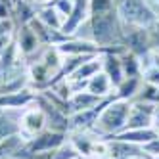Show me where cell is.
Returning <instances> with one entry per match:
<instances>
[{
	"instance_id": "obj_2",
	"label": "cell",
	"mask_w": 159,
	"mask_h": 159,
	"mask_svg": "<svg viewBox=\"0 0 159 159\" xmlns=\"http://www.w3.org/2000/svg\"><path fill=\"white\" fill-rule=\"evenodd\" d=\"M117 12L123 23L150 29L159 19L150 0H117Z\"/></svg>"
},
{
	"instance_id": "obj_30",
	"label": "cell",
	"mask_w": 159,
	"mask_h": 159,
	"mask_svg": "<svg viewBox=\"0 0 159 159\" xmlns=\"http://www.w3.org/2000/svg\"><path fill=\"white\" fill-rule=\"evenodd\" d=\"M150 4L153 6V10L157 12V16H159V0H150Z\"/></svg>"
},
{
	"instance_id": "obj_33",
	"label": "cell",
	"mask_w": 159,
	"mask_h": 159,
	"mask_svg": "<svg viewBox=\"0 0 159 159\" xmlns=\"http://www.w3.org/2000/svg\"><path fill=\"white\" fill-rule=\"evenodd\" d=\"M12 159H27V157H12Z\"/></svg>"
},
{
	"instance_id": "obj_18",
	"label": "cell",
	"mask_w": 159,
	"mask_h": 159,
	"mask_svg": "<svg viewBox=\"0 0 159 159\" xmlns=\"http://www.w3.org/2000/svg\"><path fill=\"white\" fill-rule=\"evenodd\" d=\"M37 12H39V8L31 2V0H16V4H14V21H16V25H27L31 19H35L37 17Z\"/></svg>"
},
{
	"instance_id": "obj_11",
	"label": "cell",
	"mask_w": 159,
	"mask_h": 159,
	"mask_svg": "<svg viewBox=\"0 0 159 159\" xmlns=\"http://www.w3.org/2000/svg\"><path fill=\"white\" fill-rule=\"evenodd\" d=\"M106 98H100L92 92H88V90H79V92H73L69 102H67V107H69V117L73 115V113H79V111H84V109H90L98 106L100 102H104Z\"/></svg>"
},
{
	"instance_id": "obj_24",
	"label": "cell",
	"mask_w": 159,
	"mask_h": 159,
	"mask_svg": "<svg viewBox=\"0 0 159 159\" xmlns=\"http://www.w3.org/2000/svg\"><path fill=\"white\" fill-rule=\"evenodd\" d=\"M142 83L150 86H159V69L155 65H148L142 69Z\"/></svg>"
},
{
	"instance_id": "obj_32",
	"label": "cell",
	"mask_w": 159,
	"mask_h": 159,
	"mask_svg": "<svg viewBox=\"0 0 159 159\" xmlns=\"http://www.w3.org/2000/svg\"><path fill=\"white\" fill-rule=\"evenodd\" d=\"M111 159H130V157H111Z\"/></svg>"
},
{
	"instance_id": "obj_29",
	"label": "cell",
	"mask_w": 159,
	"mask_h": 159,
	"mask_svg": "<svg viewBox=\"0 0 159 159\" xmlns=\"http://www.w3.org/2000/svg\"><path fill=\"white\" fill-rule=\"evenodd\" d=\"M150 61H152V65H155L159 69V52H152L150 54Z\"/></svg>"
},
{
	"instance_id": "obj_25",
	"label": "cell",
	"mask_w": 159,
	"mask_h": 159,
	"mask_svg": "<svg viewBox=\"0 0 159 159\" xmlns=\"http://www.w3.org/2000/svg\"><path fill=\"white\" fill-rule=\"evenodd\" d=\"M144 152L152 157H159V134H157V138H153L152 142H148L144 146Z\"/></svg>"
},
{
	"instance_id": "obj_21",
	"label": "cell",
	"mask_w": 159,
	"mask_h": 159,
	"mask_svg": "<svg viewBox=\"0 0 159 159\" xmlns=\"http://www.w3.org/2000/svg\"><path fill=\"white\" fill-rule=\"evenodd\" d=\"M119 58H121V65H123L125 79L142 77V60L138 58V56H134L132 52H123Z\"/></svg>"
},
{
	"instance_id": "obj_8",
	"label": "cell",
	"mask_w": 159,
	"mask_h": 159,
	"mask_svg": "<svg viewBox=\"0 0 159 159\" xmlns=\"http://www.w3.org/2000/svg\"><path fill=\"white\" fill-rule=\"evenodd\" d=\"M153 107H155V104L132 100L125 130L127 129H148V127H153Z\"/></svg>"
},
{
	"instance_id": "obj_14",
	"label": "cell",
	"mask_w": 159,
	"mask_h": 159,
	"mask_svg": "<svg viewBox=\"0 0 159 159\" xmlns=\"http://www.w3.org/2000/svg\"><path fill=\"white\" fill-rule=\"evenodd\" d=\"M109 140V148H111V157H140L144 155V146L132 144L127 140H119V138H107Z\"/></svg>"
},
{
	"instance_id": "obj_10",
	"label": "cell",
	"mask_w": 159,
	"mask_h": 159,
	"mask_svg": "<svg viewBox=\"0 0 159 159\" xmlns=\"http://www.w3.org/2000/svg\"><path fill=\"white\" fill-rule=\"evenodd\" d=\"M29 27L35 31V35L39 37L42 46H60V44H63L69 39H73V37H67L61 29H52L48 25H44L42 21H39L37 17L29 21Z\"/></svg>"
},
{
	"instance_id": "obj_9",
	"label": "cell",
	"mask_w": 159,
	"mask_h": 159,
	"mask_svg": "<svg viewBox=\"0 0 159 159\" xmlns=\"http://www.w3.org/2000/svg\"><path fill=\"white\" fill-rule=\"evenodd\" d=\"M88 16H90V0H73V8L69 16L65 17L61 31L67 37H75V33L88 21Z\"/></svg>"
},
{
	"instance_id": "obj_3",
	"label": "cell",
	"mask_w": 159,
	"mask_h": 159,
	"mask_svg": "<svg viewBox=\"0 0 159 159\" xmlns=\"http://www.w3.org/2000/svg\"><path fill=\"white\" fill-rule=\"evenodd\" d=\"M69 138V132H60V130H52V129H44L42 132L31 136V138H25V146L21 150L19 157H27L31 159L33 155L42 153V152H50L56 150L67 142Z\"/></svg>"
},
{
	"instance_id": "obj_36",
	"label": "cell",
	"mask_w": 159,
	"mask_h": 159,
	"mask_svg": "<svg viewBox=\"0 0 159 159\" xmlns=\"http://www.w3.org/2000/svg\"><path fill=\"white\" fill-rule=\"evenodd\" d=\"M0 83H2V81H0Z\"/></svg>"
},
{
	"instance_id": "obj_35",
	"label": "cell",
	"mask_w": 159,
	"mask_h": 159,
	"mask_svg": "<svg viewBox=\"0 0 159 159\" xmlns=\"http://www.w3.org/2000/svg\"><path fill=\"white\" fill-rule=\"evenodd\" d=\"M153 159H159V157H153Z\"/></svg>"
},
{
	"instance_id": "obj_23",
	"label": "cell",
	"mask_w": 159,
	"mask_h": 159,
	"mask_svg": "<svg viewBox=\"0 0 159 159\" xmlns=\"http://www.w3.org/2000/svg\"><path fill=\"white\" fill-rule=\"evenodd\" d=\"M134 100L148 102V104H159V86H150V84L142 83V86H140Z\"/></svg>"
},
{
	"instance_id": "obj_15",
	"label": "cell",
	"mask_w": 159,
	"mask_h": 159,
	"mask_svg": "<svg viewBox=\"0 0 159 159\" xmlns=\"http://www.w3.org/2000/svg\"><path fill=\"white\" fill-rule=\"evenodd\" d=\"M86 90L92 92V94H96V96H100V98H109V96H113V92H115V86L111 84L109 77L104 71H98L94 77L88 79Z\"/></svg>"
},
{
	"instance_id": "obj_16",
	"label": "cell",
	"mask_w": 159,
	"mask_h": 159,
	"mask_svg": "<svg viewBox=\"0 0 159 159\" xmlns=\"http://www.w3.org/2000/svg\"><path fill=\"white\" fill-rule=\"evenodd\" d=\"M19 109H4L0 111V140L19 132Z\"/></svg>"
},
{
	"instance_id": "obj_17",
	"label": "cell",
	"mask_w": 159,
	"mask_h": 159,
	"mask_svg": "<svg viewBox=\"0 0 159 159\" xmlns=\"http://www.w3.org/2000/svg\"><path fill=\"white\" fill-rule=\"evenodd\" d=\"M25 146V136L17 132L12 134L8 138L0 140V159H12V157H19L21 150Z\"/></svg>"
},
{
	"instance_id": "obj_31",
	"label": "cell",
	"mask_w": 159,
	"mask_h": 159,
	"mask_svg": "<svg viewBox=\"0 0 159 159\" xmlns=\"http://www.w3.org/2000/svg\"><path fill=\"white\" fill-rule=\"evenodd\" d=\"M134 159H153L152 155H148V153H144V155H140V157H134Z\"/></svg>"
},
{
	"instance_id": "obj_13",
	"label": "cell",
	"mask_w": 159,
	"mask_h": 159,
	"mask_svg": "<svg viewBox=\"0 0 159 159\" xmlns=\"http://www.w3.org/2000/svg\"><path fill=\"white\" fill-rule=\"evenodd\" d=\"M157 130L153 127H148V129H127V130H121L119 134L111 136V138H119V140H127L132 144H138V146H146L148 142H152L153 138H157Z\"/></svg>"
},
{
	"instance_id": "obj_5",
	"label": "cell",
	"mask_w": 159,
	"mask_h": 159,
	"mask_svg": "<svg viewBox=\"0 0 159 159\" xmlns=\"http://www.w3.org/2000/svg\"><path fill=\"white\" fill-rule=\"evenodd\" d=\"M14 39H16V44H17V50H19L21 56L25 58L27 65H29L33 60H37L39 54H40L42 48H44L42 44H40V40H39V37L35 35V31L29 27V23H27V25H19V27L16 29Z\"/></svg>"
},
{
	"instance_id": "obj_20",
	"label": "cell",
	"mask_w": 159,
	"mask_h": 159,
	"mask_svg": "<svg viewBox=\"0 0 159 159\" xmlns=\"http://www.w3.org/2000/svg\"><path fill=\"white\" fill-rule=\"evenodd\" d=\"M140 86H142V77L125 79V81L115 88L113 96H115L117 100H129V102H132V100L136 98V94H138Z\"/></svg>"
},
{
	"instance_id": "obj_26",
	"label": "cell",
	"mask_w": 159,
	"mask_h": 159,
	"mask_svg": "<svg viewBox=\"0 0 159 159\" xmlns=\"http://www.w3.org/2000/svg\"><path fill=\"white\" fill-rule=\"evenodd\" d=\"M54 6L61 12L63 17H67V16H69V12H71V8H73V0H56Z\"/></svg>"
},
{
	"instance_id": "obj_4",
	"label": "cell",
	"mask_w": 159,
	"mask_h": 159,
	"mask_svg": "<svg viewBox=\"0 0 159 159\" xmlns=\"http://www.w3.org/2000/svg\"><path fill=\"white\" fill-rule=\"evenodd\" d=\"M123 46L127 48V52L138 56L140 60L148 58L153 52L150 42V31L144 27L127 25V23H123Z\"/></svg>"
},
{
	"instance_id": "obj_7",
	"label": "cell",
	"mask_w": 159,
	"mask_h": 159,
	"mask_svg": "<svg viewBox=\"0 0 159 159\" xmlns=\"http://www.w3.org/2000/svg\"><path fill=\"white\" fill-rule=\"evenodd\" d=\"M44 129H48L46 123V115L42 113V109L33 104L29 107H25L19 115V132L25 136V138H31L39 132H42Z\"/></svg>"
},
{
	"instance_id": "obj_1",
	"label": "cell",
	"mask_w": 159,
	"mask_h": 159,
	"mask_svg": "<svg viewBox=\"0 0 159 159\" xmlns=\"http://www.w3.org/2000/svg\"><path fill=\"white\" fill-rule=\"evenodd\" d=\"M129 111H130V102L129 100H117L113 96L106 104V107L102 109L92 132L102 136V138H111V136L119 134L127 127Z\"/></svg>"
},
{
	"instance_id": "obj_22",
	"label": "cell",
	"mask_w": 159,
	"mask_h": 159,
	"mask_svg": "<svg viewBox=\"0 0 159 159\" xmlns=\"http://www.w3.org/2000/svg\"><path fill=\"white\" fill-rule=\"evenodd\" d=\"M81 157L77 153V150L69 144V140H67L63 146L56 148V150H50V152H42V153H37L33 155L31 159H77Z\"/></svg>"
},
{
	"instance_id": "obj_27",
	"label": "cell",
	"mask_w": 159,
	"mask_h": 159,
	"mask_svg": "<svg viewBox=\"0 0 159 159\" xmlns=\"http://www.w3.org/2000/svg\"><path fill=\"white\" fill-rule=\"evenodd\" d=\"M153 129L159 132V104H155L153 107Z\"/></svg>"
},
{
	"instance_id": "obj_6",
	"label": "cell",
	"mask_w": 159,
	"mask_h": 159,
	"mask_svg": "<svg viewBox=\"0 0 159 159\" xmlns=\"http://www.w3.org/2000/svg\"><path fill=\"white\" fill-rule=\"evenodd\" d=\"M35 104L42 109L44 115H46L48 129H52V130H60V132H69V115H65V113L54 104V102H50L42 92H37Z\"/></svg>"
},
{
	"instance_id": "obj_34",
	"label": "cell",
	"mask_w": 159,
	"mask_h": 159,
	"mask_svg": "<svg viewBox=\"0 0 159 159\" xmlns=\"http://www.w3.org/2000/svg\"><path fill=\"white\" fill-rule=\"evenodd\" d=\"M77 159H84V157H77Z\"/></svg>"
},
{
	"instance_id": "obj_12",
	"label": "cell",
	"mask_w": 159,
	"mask_h": 159,
	"mask_svg": "<svg viewBox=\"0 0 159 159\" xmlns=\"http://www.w3.org/2000/svg\"><path fill=\"white\" fill-rule=\"evenodd\" d=\"M121 54H106L102 56V71H104L113 86H119L125 81V73H123V65H121Z\"/></svg>"
},
{
	"instance_id": "obj_19",
	"label": "cell",
	"mask_w": 159,
	"mask_h": 159,
	"mask_svg": "<svg viewBox=\"0 0 159 159\" xmlns=\"http://www.w3.org/2000/svg\"><path fill=\"white\" fill-rule=\"evenodd\" d=\"M37 19L42 21L44 25L52 27V29H61L63 27V21H65V17L61 16V12L54 4L52 6H42V8H39Z\"/></svg>"
},
{
	"instance_id": "obj_28",
	"label": "cell",
	"mask_w": 159,
	"mask_h": 159,
	"mask_svg": "<svg viewBox=\"0 0 159 159\" xmlns=\"http://www.w3.org/2000/svg\"><path fill=\"white\" fill-rule=\"evenodd\" d=\"M33 4H35L37 8H42V6H52L56 0H31Z\"/></svg>"
}]
</instances>
